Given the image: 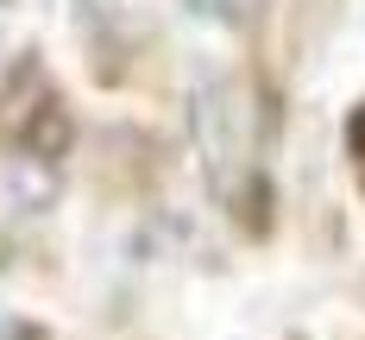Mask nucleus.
Returning <instances> with one entry per match:
<instances>
[{
  "label": "nucleus",
  "instance_id": "f257e3e1",
  "mask_svg": "<svg viewBox=\"0 0 365 340\" xmlns=\"http://www.w3.org/2000/svg\"><path fill=\"white\" fill-rule=\"evenodd\" d=\"M189 133L202 151V170L215 183L220 202H233L246 183V158H252V120H246V95L227 76H202L189 88Z\"/></svg>",
  "mask_w": 365,
  "mask_h": 340
},
{
  "label": "nucleus",
  "instance_id": "20e7f679",
  "mask_svg": "<svg viewBox=\"0 0 365 340\" xmlns=\"http://www.w3.org/2000/svg\"><path fill=\"white\" fill-rule=\"evenodd\" d=\"M76 13H82L88 26H108V19H113V0H76Z\"/></svg>",
  "mask_w": 365,
  "mask_h": 340
},
{
  "label": "nucleus",
  "instance_id": "0eeeda50",
  "mask_svg": "<svg viewBox=\"0 0 365 340\" xmlns=\"http://www.w3.org/2000/svg\"><path fill=\"white\" fill-rule=\"evenodd\" d=\"M0 6H6V0H0Z\"/></svg>",
  "mask_w": 365,
  "mask_h": 340
},
{
  "label": "nucleus",
  "instance_id": "39448f33",
  "mask_svg": "<svg viewBox=\"0 0 365 340\" xmlns=\"http://www.w3.org/2000/svg\"><path fill=\"white\" fill-rule=\"evenodd\" d=\"M0 340H44L38 328H26V321H0Z\"/></svg>",
  "mask_w": 365,
  "mask_h": 340
},
{
  "label": "nucleus",
  "instance_id": "f03ea898",
  "mask_svg": "<svg viewBox=\"0 0 365 340\" xmlns=\"http://www.w3.org/2000/svg\"><path fill=\"white\" fill-rule=\"evenodd\" d=\"M76 139V120L63 101H38L32 113H26V126H19V151L26 158H38V164H57L63 151H70Z\"/></svg>",
  "mask_w": 365,
  "mask_h": 340
},
{
  "label": "nucleus",
  "instance_id": "423d86ee",
  "mask_svg": "<svg viewBox=\"0 0 365 340\" xmlns=\"http://www.w3.org/2000/svg\"><path fill=\"white\" fill-rule=\"evenodd\" d=\"M346 145H353V151H359V158H365V108L353 113V126H346Z\"/></svg>",
  "mask_w": 365,
  "mask_h": 340
},
{
  "label": "nucleus",
  "instance_id": "7ed1b4c3",
  "mask_svg": "<svg viewBox=\"0 0 365 340\" xmlns=\"http://www.w3.org/2000/svg\"><path fill=\"white\" fill-rule=\"evenodd\" d=\"M189 6H195L202 19H227V26H233V19H246L252 0H189Z\"/></svg>",
  "mask_w": 365,
  "mask_h": 340
}]
</instances>
